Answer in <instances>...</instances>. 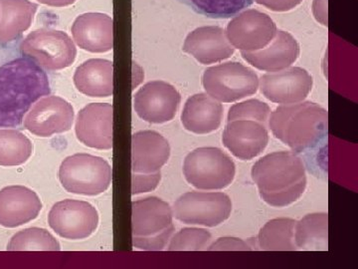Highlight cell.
Listing matches in <instances>:
<instances>
[{"label": "cell", "instance_id": "obj_11", "mask_svg": "<svg viewBox=\"0 0 358 269\" xmlns=\"http://www.w3.org/2000/svg\"><path fill=\"white\" fill-rule=\"evenodd\" d=\"M48 223L59 237L84 240L95 233L99 224L96 207L83 200H64L52 207Z\"/></svg>", "mask_w": 358, "mask_h": 269}, {"label": "cell", "instance_id": "obj_16", "mask_svg": "<svg viewBox=\"0 0 358 269\" xmlns=\"http://www.w3.org/2000/svg\"><path fill=\"white\" fill-rule=\"evenodd\" d=\"M113 106L92 103L80 111L75 132L78 140L87 147L110 150L113 147Z\"/></svg>", "mask_w": 358, "mask_h": 269}, {"label": "cell", "instance_id": "obj_10", "mask_svg": "<svg viewBox=\"0 0 358 269\" xmlns=\"http://www.w3.org/2000/svg\"><path fill=\"white\" fill-rule=\"evenodd\" d=\"M278 28L268 14L247 9L234 16L226 27V36L234 48L241 51L261 50L271 43Z\"/></svg>", "mask_w": 358, "mask_h": 269}, {"label": "cell", "instance_id": "obj_36", "mask_svg": "<svg viewBox=\"0 0 358 269\" xmlns=\"http://www.w3.org/2000/svg\"><path fill=\"white\" fill-rule=\"evenodd\" d=\"M40 4H43L45 6L53 7H63L71 6L74 4L76 0H38Z\"/></svg>", "mask_w": 358, "mask_h": 269}, {"label": "cell", "instance_id": "obj_4", "mask_svg": "<svg viewBox=\"0 0 358 269\" xmlns=\"http://www.w3.org/2000/svg\"><path fill=\"white\" fill-rule=\"evenodd\" d=\"M133 244L136 249L159 251L166 247L174 231L171 205L157 197L133 202Z\"/></svg>", "mask_w": 358, "mask_h": 269}, {"label": "cell", "instance_id": "obj_22", "mask_svg": "<svg viewBox=\"0 0 358 269\" xmlns=\"http://www.w3.org/2000/svg\"><path fill=\"white\" fill-rule=\"evenodd\" d=\"M223 111L222 104L208 94H195L186 101L181 113V122L192 133H212L220 127Z\"/></svg>", "mask_w": 358, "mask_h": 269}, {"label": "cell", "instance_id": "obj_1", "mask_svg": "<svg viewBox=\"0 0 358 269\" xmlns=\"http://www.w3.org/2000/svg\"><path fill=\"white\" fill-rule=\"evenodd\" d=\"M50 93L48 76L31 59L16 58L0 66V128L20 126L30 108Z\"/></svg>", "mask_w": 358, "mask_h": 269}, {"label": "cell", "instance_id": "obj_25", "mask_svg": "<svg viewBox=\"0 0 358 269\" xmlns=\"http://www.w3.org/2000/svg\"><path fill=\"white\" fill-rule=\"evenodd\" d=\"M329 214H310L296 221L294 244L300 250H327Z\"/></svg>", "mask_w": 358, "mask_h": 269}, {"label": "cell", "instance_id": "obj_7", "mask_svg": "<svg viewBox=\"0 0 358 269\" xmlns=\"http://www.w3.org/2000/svg\"><path fill=\"white\" fill-rule=\"evenodd\" d=\"M20 52L46 70H62L74 63L77 48L69 35L61 30L41 28L21 42Z\"/></svg>", "mask_w": 358, "mask_h": 269}, {"label": "cell", "instance_id": "obj_21", "mask_svg": "<svg viewBox=\"0 0 358 269\" xmlns=\"http://www.w3.org/2000/svg\"><path fill=\"white\" fill-rule=\"evenodd\" d=\"M171 147L155 131H140L131 137V173L155 174L166 164Z\"/></svg>", "mask_w": 358, "mask_h": 269}, {"label": "cell", "instance_id": "obj_33", "mask_svg": "<svg viewBox=\"0 0 358 269\" xmlns=\"http://www.w3.org/2000/svg\"><path fill=\"white\" fill-rule=\"evenodd\" d=\"M209 251H251L253 250L248 240L237 237H220L208 245Z\"/></svg>", "mask_w": 358, "mask_h": 269}, {"label": "cell", "instance_id": "obj_2", "mask_svg": "<svg viewBox=\"0 0 358 269\" xmlns=\"http://www.w3.org/2000/svg\"><path fill=\"white\" fill-rule=\"evenodd\" d=\"M251 176L261 199L271 207H285L294 204L307 188L303 160L287 151L271 153L257 160Z\"/></svg>", "mask_w": 358, "mask_h": 269}, {"label": "cell", "instance_id": "obj_3", "mask_svg": "<svg viewBox=\"0 0 358 269\" xmlns=\"http://www.w3.org/2000/svg\"><path fill=\"white\" fill-rule=\"evenodd\" d=\"M273 134L296 154L310 152L327 138L329 114L310 101L275 108L268 122Z\"/></svg>", "mask_w": 358, "mask_h": 269}, {"label": "cell", "instance_id": "obj_12", "mask_svg": "<svg viewBox=\"0 0 358 269\" xmlns=\"http://www.w3.org/2000/svg\"><path fill=\"white\" fill-rule=\"evenodd\" d=\"M181 102V96L173 85L167 82H148L136 94L134 107L143 121L164 124L176 117Z\"/></svg>", "mask_w": 358, "mask_h": 269}, {"label": "cell", "instance_id": "obj_31", "mask_svg": "<svg viewBox=\"0 0 358 269\" xmlns=\"http://www.w3.org/2000/svg\"><path fill=\"white\" fill-rule=\"evenodd\" d=\"M271 115V108L268 104L258 100L250 99L244 102L235 104L228 112L227 122L234 120H255V121L268 125Z\"/></svg>", "mask_w": 358, "mask_h": 269}, {"label": "cell", "instance_id": "obj_24", "mask_svg": "<svg viewBox=\"0 0 358 269\" xmlns=\"http://www.w3.org/2000/svg\"><path fill=\"white\" fill-rule=\"evenodd\" d=\"M37 8L30 0H0V43L20 39L31 26Z\"/></svg>", "mask_w": 358, "mask_h": 269}, {"label": "cell", "instance_id": "obj_19", "mask_svg": "<svg viewBox=\"0 0 358 269\" xmlns=\"http://www.w3.org/2000/svg\"><path fill=\"white\" fill-rule=\"evenodd\" d=\"M42 202L38 195L22 186H6L0 191V226L14 228L38 216Z\"/></svg>", "mask_w": 358, "mask_h": 269}, {"label": "cell", "instance_id": "obj_28", "mask_svg": "<svg viewBox=\"0 0 358 269\" xmlns=\"http://www.w3.org/2000/svg\"><path fill=\"white\" fill-rule=\"evenodd\" d=\"M58 240L44 228H26L14 235L7 245L9 251H59Z\"/></svg>", "mask_w": 358, "mask_h": 269}, {"label": "cell", "instance_id": "obj_35", "mask_svg": "<svg viewBox=\"0 0 358 269\" xmlns=\"http://www.w3.org/2000/svg\"><path fill=\"white\" fill-rule=\"evenodd\" d=\"M313 11L317 20L327 25V0H315Z\"/></svg>", "mask_w": 358, "mask_h": 269}, {"label": "cell", "instance_id": "obj_34", "mask_svg": "<svg viewBox=\"0 0 358 269\" xmlns=\"http://www.w3.org/2000/svg\"><path fill=\"white\" fill-rule=\"evenodd\" d=\"M254 1L275 13H285L298 6L303 0H254Z\"/></svg>", "mask_w": 358, "mask_h": 269}, {"label": "cell", "instance_id": "obj_13", "mask_svg": "<svg viewBox=\"0 0 358 269\" xmlns=\"http://www.w3.org/2000/svg\"><path fill=\"white\" fill-rule=\"evenodd\" d=\"M313 77L301 67L268 72L259 80L261 93L271 102L288 105L305 100L313 88Z\"/></svg>", "mask_w": 358, "mask_h": 269}, {"label": "cell", "instance_id": "obj_15", "mask_svg": "<svg viewBox=\"0 0 358 269\" xmlns=\"http://www.w3.org/2000/svg\"><path fill=\"white\" fill-rule=\"evenodd\" d=\"M267 128V125L255 120L227 122L223 132V145L239 160H253L268 146Z\"/></svg>", "mask_w": 358, "mask_h": 269}, {"label": "cell", "instance_id": "obj_27", "mask_svg": "<svg viewBox=\"0 0 358 269\" xmlns=\"http://www.w3.org/2000/svg\"><path fill=\"white\" fill-rule=\"evenodd\" d=\"M29 139L16 130L0 129V166H20L31 157Z\"/></svg>", "mask_w": 358, "mask_h": 269}, {"label": "cell", "instance_id": "obj_8", "mask_svg": "<svg viewBox=\"0 0 358 269\" xmlns=\"http://www.w3.org/2000/svg\"><path fill=\"white\" fill-rule=\"evenodd\" d=\"M202 85L212 98L223 103H233L254 95L259 88L255 71L239 62H225L204 71Z\"/></svg>", "mask_w": 358, "mask_h": 269}, {"label": "cell", "instance_id": "obj_5", "mask_svg": "<svg viewBox=\"0 0 358 269\" xmlns=\"http://www.w3.org/2000/svg\"><path fill=\"white\" fill-rule=\"evenodd\" d=\"M183 174L188 184L199 190H223L236 174L234 162L222 150L214 147L195 149L186 156Z\"/></svg>", "mask_w": 358, "mask_h": 269}, {"label": "cell", "instance_id": "obj_26", "mask_svg": "<svg viewBox=\"0 0 358 269\" xmlns=\"http://www.w3.org/2000/svg\"><path fill=\"white\" fill-rule=\"evenodd\" d=\"M296 221L289 218L274 219L261 228L257 237L258 249L263 251H294V226Z\"/></svg>", "mask_w": 358, "mask_h": 269}, {"label": "cell", "instance_id": "obj_23", "mask_svg": "<svg viewBox=\"0 0 358 269\" xmlns=\"http://www.w3.org/2000/svg\"><path fill=\"white\" fill-rule=\"evenodd\" d=\"M74 83L89 97H110L114 92V65L107 59H89L75 71Z\"/></svg>", "mask_w": 358, "mask_h": 269}, {"label": "cell", "instance_id": "obj_32", "mask_svg": "<svg viewBox=\"0 0 358 269\" xmlns=\"http://www.w3.org/2000/svg\"><path fill=\"white\" fill-rule=\"evenodd\" d=\"M162 174H131V195L152 192L159 186Z\"/></svg>", "mask_w": 358, "mask_h": 269}, {"label": "cell", "instance_id": "obj_20", "mask_svg": "<svg viewBox=\"0 0 358 269\" xmlns=\"http://www.w3.org/2000/svg\"><path fill=\"white\" fill-rule=\"evenodd\" d=\"M245 61L261 71L277 72L289 67L300 56V45L291 33L278 30L271 43L261 50L241 51Z\"/></svg>", "mask_w": 358, "mask_h": 269}, {"label": "cell", "instance_id": "obj_9", "mask_svg": "<svg viewBox=\"0 0 358 269\" xmlns=\"http://www.w3.org/2000/svg\"><path fill=\"white\" fill-rule=\"evenodd\" d=\"M232 202L224 193L189 192L174 202L173 216L186 224L215 228L229 219Z\"/></svg>", "mask_w": 358, "mask_h": 269}, {"label": "cell", "instance_id": "obj_17", "mask_svg": "<svg viewBox=\"0 0 358 269\" xmlns=\"http://www.w3.org/2000/svg\"><path fill=\"white\" fill-rule=\"evenodd\" d=\"M182 50L203 65L213 64L230 58L235 48L219 26H201L186 36Z\"/></svg>", "mask_w": 358, "mask_h": 269}, {"label": "cell", "instance_id": "obj_29", "mask_svg": "<svg viewBox=\"0 0 358 269\" xmlns=\"http://www.w3.org/2000/svg\"><path fill=\"white\" fill-rule=\"evenodd\" d=\"M197 13L209 18H230L248 8L254 0H182Z\"/></svg>", "mask_w": 358, "mask_h": 269}, {"label": "cell", "instance_id": "obj_6", "mask_svg": "<svg viewBox=\"0 0 358 269\" xmlns=\"http://www.w3.org/2000/svg\"><path fill=\"white\" fill-rule=\"evenodd\" d=\"M59 179L67 192L98 195L110 188L112 167L103 158L89 154L73 155L61 164Z\"/></svg>", "mask_w": 358, "mask_h": 269}, {"label": "cell", "instance_id": "obj_30", "mask_svg": "<svg viewBox=\"0 0 358 269\" xmlns=\"http://www.w3.org/2000/svg\"><path fill=\"white\" fill-rule=\"evenodd\" d=\"M212 235L204 228H186L171 238L169 251H201L206 250Z\"/></svg>", "mask_w": 358, "mask_h": 269}, {"label": "cell", "instance_id": "obj_14", "mask_svg": "<svg viewBox=\"0 0 358 269\" xmlns=\"http://www.w3.org/2000/svg\"><path fill=\"white\" fill-rule=\"evenodd\" d=\"M74 109L58 96H47L34 104L24 119V128L35 136L47 138L72 128Z\"/></svg>", "mask_w": 358, "mask_h": 269}, {"label": "cell", "instance_id": "obj_18", "mask_svg": "<svg viewBox=\"0 0 358 269\" xmlns=\"http://www.w3.org/2000/svg\"><path fill=\"white\" fill-rule=\"evenodd\" d=\"M71 32L78 46L92 53H105L114 46V20L108 14H81L75 20Z\"/></svg>", "mask_w": 358, "mask_h": 269}]
</instances>
